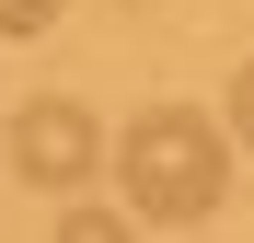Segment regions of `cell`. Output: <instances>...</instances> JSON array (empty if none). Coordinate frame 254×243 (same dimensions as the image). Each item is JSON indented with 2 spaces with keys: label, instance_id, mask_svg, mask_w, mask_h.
Returning a JSON list of instances; mask_svg holds the SVG:
<instances>
[{
  "label": "cell",
  "instance_id": "cell-4",
  "mask_svg": "<svg viewBox=\"0 0 254 243\" xmlns=\"http://www.w3.org/2000/svg\"><path fill=\"white\" fill-rule=\"evenodd\" d=\"M58 12H69V0H0V35H47Z\"/></svg>",
  "mask_w": 254,
  "mask_h": 243
},
{
  "label": "cell",
  "instance_id": "cell-1",
  "mask_svg": "<svg viewBox=\"0 0 254 243\" xmlns=\"http://www.w3.org/2000/svg\"><path fill=\"white\" fill-rule=\"evenodd\" d=\"M116 174H127V209L139 220H208L220 185H231V139L196 104H150V116H127Z\"/></svg>",
  "mask_w": 254,
  "mask_h": 243
},
{
  "label": "cell",
  "instance_id": "cell-2",
  "mask_svg": "<svg viewBox=\"0 0 254 243\" xmlns=\"http://www.w3.org/2000/svg\"><path fill=\"white\" fill-rule=\"evenodd\" d=\"M104 162H116V139H104V116H93V104H69V93H35V104L12 116V174H23V185L81 197Z\"/></svg>",
  "mask_w": 254,
  "mask_h": 243
},
{
  "label": "cell",
  "instance_id": "cell-5",
  "mask_svg": "<svg viewBox=\"0 0 254 243\" xmlns=\"http://www.w3.org/2000/svg\"><path fill=\"white\" fill-rule=\"evenodd\" d=\"M220 128H231V139H243V151H254V70H243V81H231V116H220Z\"/></svg>",
  "mask_w": 254,
  "mask_h": 243
},
{
  "label": "cell",
  "instance_id": "cell-3",
  "mask_svg": "<svg viewBox=\"0 0 254 243\" xmlns=\"http://www.w3.org/2000/svg\"><path fill=\"white\" fill-rule=\"evenodd\" d=\"M47 243H139V220H127V209H93V197H69V220H58Z\"/></svg>",
  "mask_w": 254,
  "mask_h": 243
}]
</instances>
